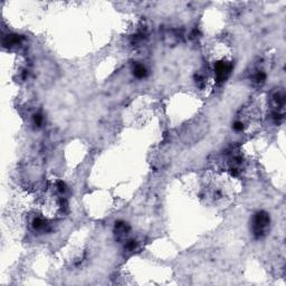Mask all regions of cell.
Here are the masks:
<instances>
[{
    "label": "cell",
    "instance_id": "cell-1",
    "mask_svg": "<svg viewBox=\"0 0 286 286\" xmlns=\"http://www.w3.org/2000/svg\"><path fill=\"white\" fill-rule=\"evenodd\" d=\"M268 224H270V217L266 214L259 213L256 214L253 227H254V233L257 237L263 236L266 234V230L268 228Z\"/></svg>",
    "mask_w": 286,
    "mask_h": 286
}]
</instances>
